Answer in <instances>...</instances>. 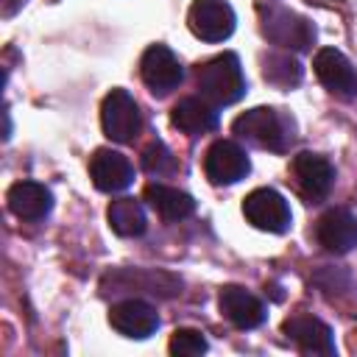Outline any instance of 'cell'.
Here are the masks:
<instances>
[{
  "instance_id": "11",
  "label": "cell",
  "mask_w": 357,
  "mask_h": 357,
  "mask_svg": "<svg viewBox=\"0 0 357 357\" xmlns=\"http://www.w3.org/2000/svg\"><path fill=\"white\" fill-rule=\"evenodd\" d=\"M109 324L120 335L142 340V337H148V335L156 332L159 315H156V310L148 301H142V298H126V301H120V304H114L109 310Z\"/></svg>"
},
{
  "instance_id": "12",
  "label": "cell",
  "mask_w": 357,
  "mask_h": 357,
  "mask_svg": "<svg viewBox=\"0 0 357 357\" xmlns=\"http://www.w3.org/2000/svg\"><path fill=\"white\" fill-rule=\"evenodd\" d=\"M293 176L298 181V190L310 198V201H321L329 195L332 190V181H335V167L318 156V153H310V151H301L296 159H293Z\"/></svg>"
},
{
  "instance_id": "1",
  "label": "cell",
  "mask_w": 357,
  "mask_h": 357,
  "mask_svg": "<svg viewBox=\"0 0 357 357\" xmlns=\"http://www.w3.org/2000/svg\"><path fill=\"white\" fill-rule=\"evenodd\" d=\"M195 84L201 98H206L212 106H231L245 95L243 67L234 53H220L204 61L195 73Z\"/></svg>"
},
{
  "instance_id": "15",
  "label": "cell",
  "mask_w": 357,
  "mask_h": 357,
  "mask_svg": "<svg viewBox=\"0 0 357 357\" xmlns=\"http://www.w3.org/2000/svg\"><path fill=\"white\" fill-rule=\"evenodd\" d=\"M8 209L20 218V220H42L47 218L50 206H53V195L45 184L39 181H17L8 187L6 192Z\"/></svg>"
},
{
  "instance_id": "6",
  "label": "cell",
  "mask_w": 357,
  "mask_h": 357,
  "mask_svg": "<svg viewBox=\"0 0 357 357\" xmlns=\"http://www.w3.org/2000/svg\"><path fill=\"white\" fill-rule=\"evenodd\" d=\"M139 75L145 81V86L153 92V95H167L173 92L181 78H184V70H181V61L178 56L165 47V45H151L142 59H139Z\"/></svg>"
},
{
  "instance_id": "10",
  "label": "cell",
  "mask_w": 357,
  "mask_h": 357,
  "mask_svg": "<svg viewBox=\"0 0 357 357\" xmlns=\"http://www.w3.org/2000/svg\"><path fill=\"white\" fill-rule=\"evenodd\" d=\"M262 31L271 42L282 47H296V50H307L315 39V31L307 25V20L290 14L287 8H268L262 20Z\"/></svg>"
},
{
  "instance_id": "20",
  "label": "cell",
  "mask_w": 357,
  "mask_h": 357,
  "mask_svg": "<svg viewBox=\"0 0 357 357\" xmlns=\"http://www.w3.org/2000/svg\"><path fill=\"white\" fill-rule=\"evenodd\" d=\"M265 78L276 86H293L301 81V64L290 56H268L265 61Z\"/></svg>"
},
{
  "instance_id": "3",
  "label": "cell",
  "mask_w": 357,
  "mask_h": 357,
  "mask_svg": "<svg viewBox=\"0 0 357 357\" xmlns=\"http://www.w3.org/2000/svg\"><path fill=\"white\" fill-rule=\"evenodd\" d=\"M100 126L112 142H134L142 131V114L137 100L126 89H112L100 106Z\"/></svg>"
},
{
  "instance_id": "8",
  "label": "cell",
  "mask_w": 357,
  "mask_h": 357,
  "mask_svg": "<svg viewBox=\"0 0 357 357\" xmlns=\"http://www.w3.org/2000/svg\"><path fill=\"white\" fill-rule=\"evenodd\" d=\"M312 67H315L318 81H321L329 92H335L337 98H346V100H349V98H357V73H354L351 61H349L340 50H335V47H321V50L315 53Z\"/></svg>"
},
{
  "instance_id": "16",
  "label": "cell",
  "mask_w": 357,
  "mask_h": 357,
  "mask_svg": "<svg viewBox=\"0 0 357 357\" xmlns=\"http://www.w3.org/2000/svg\"><path fill=\"white\" fill-rule=\"evenodd\" d=\"M284 335L290 340H296L301 346V351L307 354H335V337H332V329L312 318V315H293L284 321Z\"/></svg>"
},
{
  "instance_id": "4",
  "label": "cell",
  "mask_w": 357,
  "mask_h": 357,
  "mask_svg": "<svg viewBox=\"0 0 357 357\" xmlns=\"http://www.w3.org/2000/svg\"><path fill=\"white\" fill-rule=\"evenodd\" d=\"M243 215L251 226L262 229V231H273V234H282L290 229V204L284 201V195H279L276 190L271 187H257L245 195L243 201Z\"/></svg>"
},
{
  "instance_id": "21",
  "label": "cell",
  "mask_w": 357,
  "mask_h": 357,
  "mask_svg": "<svg viewBox=\"0 0 357 357\" xmlns=\"http://www.w3.org/2000/svg\"><path fill=\"white\" fill-rule=\"evenodd\" d=\"M142 167L151 176H167L176 170V156L170 153V148L162 139H153L145 151H142Z\"/></svg>"
},
{
  "instance_id": "13",
  "label": "cell",
  "mask_w": 357,
  "mask_h": 357,
  "mask_svg": "<svg viewBox=\"0 0 357 357\" xmlns=\"http://www.w3.org/2000/svg\"><path fill=\"white\" fill-rule=\"evenodd\" d=\"M318 243L332 254H349L357 245V218L349 209H329L315 226Z\"/></svg>"
},
{
  "instance_id": "9",
  "label": "cell",
  "mask_w": 357,
  "mask_h": 357,
  "mask_svg": "<svg viewBox=\"0 0 357 357\" xmlns=\"http://www.w3.org/2000/svg\"><path fill=\"white\" fill-rule=\"evenodd\" d=\"M89 176L100 192H120V190L131 187L134 165L112 148H98L89 159Z\"/></svg>"
},
{
  "instance_id": "7",
  "label": "cell",
  "mask_w": 357,
  "mask_h": 357,
  "mask_svg": "<svg viewBox=\"0 0 357 357\" xmlns=\"http://www.w3.org/2000/svg\"><path fill=\"white\" fill-rule=\"evenodd\" d=\"M248 170H251L248 153L231 139L212 142L204 156V173L212 184H237L240 178L248 176Z\"/></svg>"
},
{
  "instance_id": "17",
  "label": "cell",
  "mask_w": 357,
  "mask_h": 357,
  "mask_svg": "<svg viewBox=\"0 0 357 357\" xmlns=\"http://www.w3.org/2000/svg\"><path fill=\"white\" fill-rule=\"evenodd\" d=\"M170 123L178 131H184L190 137H198V134H206V131L218 128V112L206 98H181L170 109Z\"/></svg>"
},
{
  "instance_id": "19",
  "label": "cell",
  "mask_w": 357,
  "mask_h": 357,
  "mask_svg": "<svg viewBox=\"0 0 357 357\" xmlns=\"http://www.w3.org/2000/svg\"><path fill=\"white\" fill-rule=\"evenodd\" d=\"M106 218H109L112 231L120 234V237H139L148 229L145 209L134 198H117V201H112L109 209H106Z\"/></svg>"
},
{
  "instance_id": "2",
  "label": "cell",
  "mask_w": 357,
  "mask_h": 357,
  "mask_svg": "<svg viewBox=\"0 0 357 357\" xmlns=\"http://www.w3.org/2000/svg\"><path fill=\"white\" fill-rule=\"evenodd\" d=\"M231 131L248 142H254L257 148H265V151H276L282 153L290 142V134L284 128V120L279 117L276 109H268V106H257L245 114H240L234 123H231Z\"/></svg>"
},
{
  "instance_id": "14",
  "label": "cell",
  "mask_w": 357,
  "mask_h": 357,
  "mask_svg": "<svg viewBox=\"0 0 357 357\" xmlns=\"http://www.w3.org/2000/svg\"><path fill=\"white\" fill-rule=\"evenodd\" d=\"M218 307H220L223 318L231 321L237 329H254L265 321V304L257 296H251L245 287H237V284H226L220 290Z\"/></svg>"
},
{
  "instance_id": "22",
  "label": "cell",
  "mask_w": 357,
  "mask_h": 357,
  "mask_svg": "<svg viewBox=\"0 0 357 357\" xmlns=\"http://www.w3.org/2000/svg\"><path fill=\"white\" fill-rule=\"evenodd\" d=\"M206 351V337L198 329H176L170 337V354L176 357H195Z\"/></svg>"
},
{
  "instance_id": "5",
  "label": "cell",
  "mask_w": 357,
  "mask_h": 357,
  "mask_svg": "<svg viewBox=\"0 0 357 357\" xmlns=\"http://www.w3.org/2000/svg\"><path fill=\"white\" fill-rule=\"evenodd\" d=\"M234 8L226 0H195L187 14L190 31L204 42H223L234 31Z\"/></svg>"
},
{
  "instance_id": "18",
  "label": "cell",
  "mask_w": 357,
  "mask_h": 357,
  "mask_svg": "<svg viewBox=\"0 0 357 357\" xmlns=\"http://www.w3.org/2000/svg\"><path fill=\"white\" fill-rule=\"evenodd\" d=\"M142 195L151 204V209H156L165 220H184L195 212L192 195H187L184 190L167 187V184H148Z\"/></svg>"
}]
</instances>
